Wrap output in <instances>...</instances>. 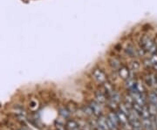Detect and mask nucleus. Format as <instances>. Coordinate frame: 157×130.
<instances>
[{
	"mask_svg": "<svg viewBox=\"0 0 157 130\" xmlns=\"http://www.w3.org/2000/svg\"><path fill=\"white\" fill-rule=\"evenodd\" d=\"M97 128H99V130H109L107 122V118L101 115L99 116V118L97 120Z\"/></svg>",
	"mask_w": 157,
	"mask_h": 130,
	"instance_id": "5",
	"label": "nucleus"
},
{
	"mask_svg": "<svg viewBox=\"0 0 157 130\" xmlns=\"http://www.w3.org/2000/svg\"><path fill=\"white\" fill-rule=\"evenodd\" d=\"M95 100L98 103L104 104L106 102V101H107V97H106V94L103 92L97 91V92H95Z\"/></svg>",
	"mask_w": 157,
	"mask_h": 130,
	"instance_id": "9",
	"label": "nucleus"
},
{
	"mask_svg": "<svg viewBox=\"0 0 157 130\" xmlns=\"http://www.w3.org/2000/svg\"><path fill=\"white\" fill-rule=\"evenodd\" d=\"M125 53L128 56L131 57V58H134V57L137 56L136 48H135L134 45H128L126 46V48H125Z\"/></svg>",
	"mask_w": 157,
	"mask_h": 130,
	"instance_id": "8",
	"label": "nucleus"
},
{
	"mask_svg": "<svg viewBox=\"0 0 157 130\" xmlns=\"http://www.w3.org/2000/svg\"><path fill=\"white\" fill-rule=\"evenodd\" d=\"M147 85L149 86H153L155 88L157 87V78L155 74H147L145 78Z\"/></svg>",
	"mask_w": 157,
	"mask_h": 130,
	"instance_id": "6",
	"label": "nucleus"
},
{
	"mask_svg": "<svg viewBox=\"0 0 157 130\" xmlns=\"http://www.w3.org/2000/svg\"><path fill=\"white\" fill-rule=\"evenodd\" d=\"M73 130H80V129H79V128H78H78H76L75 129H73Z\"/></svg>",
	"mask_w": 157,
	"mask_h": 130,
	"instance_id": "20",
	"label": "nucleus"
},
{
	"mask_svg": "<svg viewBox=\"0 0 157 130\" xmlns=\"http://www.w3.org/2000/svg\"><path fill=\"white\" fill-rule=\"evenodd\" d=\"M107 125H108V128H109V130H117L120 122H119V119H118L116 113L111 112V113H108V116L107 118Z\"/></svg>",
	"mask_w": 157,
	"mask_h": 130,
	"instance_id": "2",
	"label": "nucleus"
},
{
	"mask_svg": "<svg viewBox=\"0 0 157 130\" xmlns=\"http://www.w3.org/2000/svg\"><path fill=\"white\" fill-rule=\"evenodd\" d=\"M129 67H130V71L131 72H137L140 67V64L139 61H137V60H133L132 62L130 63V66H129Z\"/></svg>",
	"mask_w": 157,
	"mask_h": 130,
	"instance_id": "13",
	"label": "nucleus"
},
{
	"mask_svg": "<svg viewBox=\"0 0 157 130\" xmlns=\"http://www.w3.org/2000/svg\"><path fill=\"white\" fill-rule=\"evenodd\" d=\"M67 128H69V130H73L75 129L76 128H78V123L76 122V121H74V120H69L67 123Z\"/></svg>",
	"mask_w": 157,
	"mask_h": 130,
	"instance_id": "15",
	"label": "nucleus"
},
{
	"mask_svg": "<svg viewBox=\"0 0 157 130\" xmlns=\"http://www.w3.org/2000/svg\"><path fill=\"white\" fill-rule=\"evenodd\" d=\"M109 96H110V100H111L112 101L115 102V103H117V104H119L120 101H121V95H120V94L117 93L116 91H113V93H111V94H109Z\"/></svg>",
	"mask_w": 157,
	"mask_h": 130,
	"instance_id": "12",
	"label": "nucleus"
},
{
	"mask_svg": "<svg viewBox=\"0 0 157 130\" xmlns=\"http://www.w3.org/2000/svg\"><path fill=\"white\" fill-rule=\"evenodd\" d=\"M89 106L93 110V113L96 116H101L102 113V108H101V104L98 103L96 101H91L90 102Z\"/></svg>",
	"mask_w": 157,
	"mask_h": 130,
	"instance_id": "4",
	"label": "nucleus"
},
{
	"mask_svg": "<svg viewBox=\"0 0 157 130\" xmlns=\"http://www.w3.org/2000/svg\"><path fill=\"white\" fill-rule=\"evenodd\" d=\"M84 112L86 114H87L88 116H91V115H93L94 113H93V110H92V108L90 107L89 105L88 106H86L84 108Z\"/></svg>",
	"mask_w": 157,
	"mask_h": 130,
	"instance_id": "17",
	"label": "nucleus"
},
{
	"mask_svg": "<svg viewBox=\"0 0 157 130\" xmlns=\"http://www.w3.org/2000/svg\"><path fill=\"white\" fill-rule=\"evenodd\" d=\"M59 113H60V115H61L63 118H67L68 116L70 115V112L68 111L67 109H66V108H62L59 110Z\"/></svg>",
	"mask_w": 157,
	"mask_h": 130,
	"instance_id": "16",
	"label": "nucleus"
},
{
	"mask_svg": "<svg viewBox=\"0 0 157 130\" xmlns=\"http://www.w3.org/2000/svg\"><path fill=\"white\" fill-rule=\"evenodd\" d=\"M154 67H155V69H156L157 70V64H155V65L154 66Z\"/></svg>",
	"mask_w": 157,
	"mask_h": 130,
	"instance_id": "19",
	"label": "nucleus"
},
{
	"mask_svg": "<svg viewBox=\"0 0 157 130\" xmlns=\"http://www.w3.org/2000/svg\"><path fill=\"white\" fill-rule=\"evenodd\" d=\"M140 46L150 54L157 53V45L151 37L147 35H143L140 38Z\"/></svg>",
	"mask_w": 157,
	"mask_h": 130,
	"instance_id": "1",
	"label": "nucleus"
},
{
	"mask_svg": "<svg viewBox=\"0 0 157 130\" xmlns=\"http://www.w3.org/2000/svg\"><path fill=\"white\" fill-rule=\"evenodd\" d=\"M19 130H25V129H23V128H21V129H19Z\"/></svg>",
	"mask_w": 157,
	"mask_h": 130,
	"instance_id": "21",
	"label": "nucleus"
},
{
	"mask_svg": "<svg viewBox=\"0 0 157 130\" xmlns=\"http://www.w3.org/2000/svg\"><path fill=\"white\" fill-rule=\"evenodd\" d=\"M149 59H150V61H151L152 66L154 67L155 64H157V53H155V54H152L151 57L149 58Z\"/></svg>",
	"mask_w": 157,
	"mask_h": 130,
	"instance_id": "18",
	"label": "nucleus"
},
{
	"mask_svg": "<svg viewBox=\"0 0 157 130\" xmlns=\"http://www.w3.org/2000/svg\"><path fill=\"white\" fill-rule=\"evenodd\" d=\"M103 88H104V90L106 91V93H107L108 95L114 91L113 90V86L112 84L109 83V82H107V81H105L103 83Z\"/></svg>",
	"mask_w": 157,
	"mask_h": 130,
	"instance_id": "14",
	"label": "nucleus"
},
{
	"mask_svg": "<svg viewBox=\"0 0 157 130\" xmlns=\"http://www.w3.org/2000/svg\"><path fill=\"white\" fill-rule=\"evenodd\" d=\"M148 101L150 104L157 108V94L155 92H151L148 94Z\"/></svg>",
	"mask_w": 157,
	"mask_h": 130,
	"instance_id": "11",
	"label": "nucleus"
},
{
	"mask_svg": "<svg viewBox=\"0 0 157 130\" xmlns=\"http://www.w3.org/2000/svg\"><path fill=\"white\" fill-rule=\"evenodd\" d=\"M92 75H93V78L100 84H103L105 81H107V75L100 68L94 69L92 72Z\"/></svg>",
	"mask_w": 157,
	"mask_h": 130,
	"instance_id": "3",
	"label": "nucleus"
},
{
	"mask_svg": "<svg viewBox=\"0 0 157 130\" xmlns=\"http://www.w3.org/2000/svg\"><path fill=\"white\" fill-rule=\"evenodd\" d=\"M109 65H110L111 67H112L113 70H115V71H118L119 68L121 67V62H120V60L117 59L116 58H113V57H112V58L109 59Z\"/></svg>",
	"mask_w": 157,
	"mask_h": 130,
	"instance_id": "10",
	"label": "nucleus"
},
{
	"mask_svg": "<svg viewBox=\"0 0 157 130\" xmlns=\"http://www.w3.org/2000/svg\"><path fill=\"white\" fill-rule=\"evenodd\" d=\"M118 72H119L120 77H121L123 79H128L130 76V74H131V71L128 70V68L126 67H121L119 68Z\"/></svg>",
	"mask_w": 157,
	"mask_h": 130,
	"instance_id": "7",
	"label": "nucleus"
}]
</instances>
